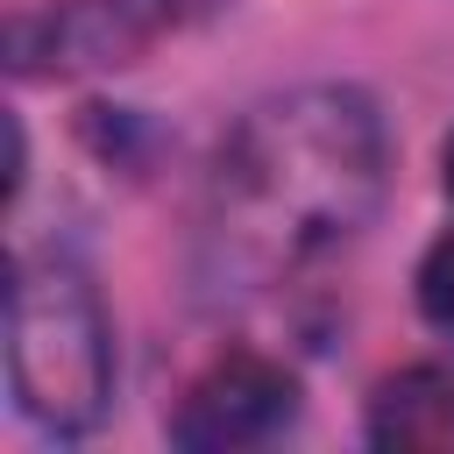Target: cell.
Masks as SVG:
<instances>
[{"label": "cell", "instance_id": "1", "mask_svg": "<svg viewBox=\"0 0 454 454\" xmlns=\"http://www.w3.org/2000/svg\"><path fill=\"white\" fill-rule=\"evenodd\" d=\"M390 192V135L369 92L298 85L248 106L220 149V241L255 270H291L355 241Z\"/></svg>", "mask_w": 454, "mask_h": 454}, {"label": "cell", "instance_id": "2", "mask_svg": "<svg viewBox=\"0 0 454 454\" xmlns=\"http://www.w3.org/2000/svg\"><path fill=\"white\" fill-rule=\"evenodd\" d=\"M7 390L57 440L92 433L114 397V319L71 255H21L7 284Z\"/></svg>", "mask_w": 454, "mask_h": 454}, {"label": "cell", "instance_id": "3", "mask_svg": "<svg viewBox=\"0 0 454 454\" xmlns=\"http://www.w3.org/2000/svg\"><path fill=\"white\" fill-rule=\"evenodd\" d=\"M298 419V376L255 348H227L220 362H206L170 419V440L192 454H234V447H262Z\"/></svg>", "mask_w": 454, "mask_h": 454}, {"label": "cell", "instance_id": "4", "mask_svg": "<svg viewBox=\"0 0 454 454\" xmlns=\"http://www.w3.org/2000/svg\"><path fill=\"white\" fill-rule=\"evenodd\" d=\"M369 440L390 454H454V362H411L369 397Z\"/></svg>", "mask_w": 454, "mask_h": 454}, {"label": "cell", "instance_id": "5", "mask_svg": "<svg viewBox=\"0 0 454 454\" xmlns=\"http://www.w3.org/2000/svg\"><path fill=\"white\" fill-rule=\"evenodd\" d=\"M419 312L454 340V234H440L419 262Z\"/></svg>", "mask_w": 454, "mask_h": 454}, {"label": "cell", "instance_id": "6", "mask_svg": "<svg viewBox=\"0 0 454 454\" xmlns=\"http://www.w3.org/2000/svg\"><path fill=\"white\" fill-rule=\"evenodd\" d=\"M440 184H447V199H454V135H447V149H440Z\"/></svg>", "mask_w": 454, "mask_h": 454}]
</instances>
